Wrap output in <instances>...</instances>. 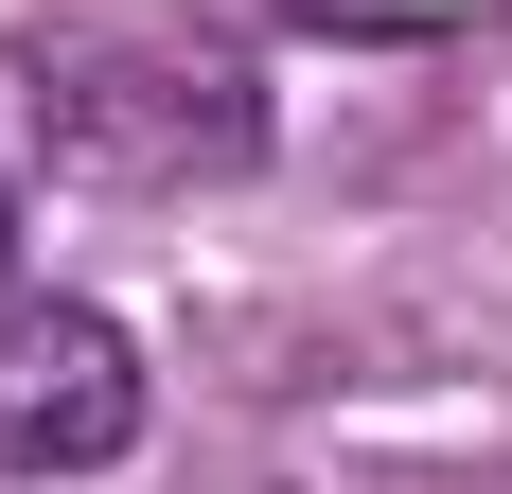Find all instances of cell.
Here are the masks:
<instances>
[{
    "mask_svg": "<svg viewBox=\"0 0 512 494\" xmlns=\"http://www.w3.org/2000/svg\"><path fill=\"white\" fill-rule=\"evenodd\" d=\"M18 142L89 195H195L265 142V89L212 36H53L18 71Z\"/></svg>",
    "mask_w": 512,
    "mask_h": 494,
    "instance_id": "6da1fadb",
    "label": "cell"
},
{
    "mask_svg": "<svg viewBox=\"0 0 512 494\" xmlns=\"http://www.w3.org/2000/svg\"><path fill=\"white\" fill-rule=\"evenodd\" d=\"M142 406V336L106 300H0V477H106Z\"/></svg>",
    "mask_w": 512,
    "mask_h": 494,
    "instance_id": "7a4b0ae2",
    "label": "cell"
},
{
    "mask_svg": "<svg viewBox=\"0 0 512 494\" xmlns=\"http://www.w3.org/2000/svg\"><path fill=\"white\" fill-rule=\"evenodd\" d=\"M283 18H318V36H460L477 0H283Z\"/></svg>",
    "mask_w": 512,
    "mask_h": 494,
    "instance_id": "3957f363",
    "label": "cell"
},
{
    "mask_svg": "<svg viewBox=\"0 0 512 494\" xmlns=\"http://www.w3.org/2000/svg\"><path fill=\"white\" fill-rule=\"evenodd\" d=\"M0 300H18V177H0Z\"/></svg>",
    "mask_w": 512,
    "mask_h": 494,
    "instance_id": "277c9868",
    "label": "cell"
}]
</instances>
